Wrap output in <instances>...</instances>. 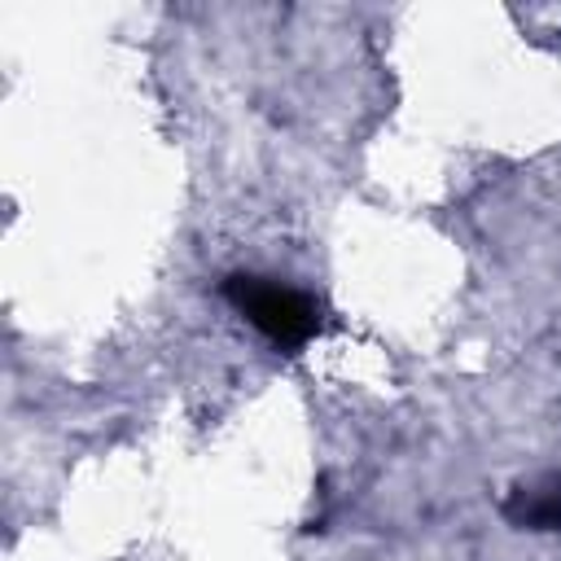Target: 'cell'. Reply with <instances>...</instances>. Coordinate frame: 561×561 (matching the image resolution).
Wrapping results in <instances>:
<instances>
[{
	"label": "cell",
	"instance_id": "cell-1",
	"mask_svg": "<svg viewBox=\"0 0 561 561\" xmlns=\"http://www.w3.org/2000/svg\"><path fill=\"white\" fill-rule=\"evenodd\" d=\"M224 298L276 346H302L320 333V307L289 285H272L259 276H228Z\"/></svg>",
	"mask_w": 561,
	"mask_h": 561
},
{
	"label": "cell",
	"instance_id": "cell-2",
	"mask_svg": "<svg viewBox=\"0 0 561 561\" xmlns=\"http://www.w3.org/2000/svg\"><path fill=\"white\" fill-rule=\"evenodd\" d=\"M504 517L522 530H561V478L517 486L504 504Z\"/></svg>",
	"mask_w": 561,
	"mask_h": 561
}]
</instances>
